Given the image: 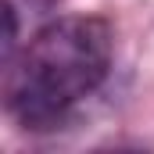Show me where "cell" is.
<instances>
[{
  "label": "cell",
  "mask_w": 154,
  "mask_h": 154,
  "mask_svg": "<svg viewBox=\"0 0 154 154\" xmlns=\"http://www.w3.org/2000/svg\"><path fill=\"white\" fill-rule=\"evenodd\" d=\"M115 36L97 14H65L39 29L4 68V104L25 129H47L111 72Z\"/></svg>",
  "instance_id": "obj_1"
},
{
  "label": "cell",
  "mask_w": 154,
  "mask_h": 154,
  "mask_svg": "<svg viewBox=\"0 0 154 154\" xmlns=\"http://www.w3.org/2000/svg\"><path fill=\"white\" fill-rule=\"evenodd\" d=\"M14 43H18V22H14V7L4 4V68L14 61Z\"/></svg>",
  "instance_id": "obj_2"
}]
</instances>
